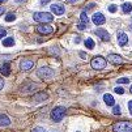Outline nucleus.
Returning <instances> with one entry per match:
<instances>
[{
    "instance_id": "17",
    "label": "nucleus",
    "mask_w": 132,
    "mask_h": 132,
    "mask_svg": "<svg viewBox=\"0 0 132 132\" xmlns=\"http://www.w3.org/2000/svg\"><path fill=\"white\" fill-rule=\"evenodd\" d=\"M103 101L109 106H114L115 105V100H114V97H112L111 94H105V96H103Z\"/></svg>"
},
{
    "instance_id": "26",
    "label": "nucleus",
    "mask_w": 132,
    "mask_h": 132,
    "mask_svg": "<svg viewBox=\"0 0 132 132\" xmlns=\"http://www.w3.org/2000/svg\"><path fill=\"white\" fill-rule=\"evenodd\" d=\"M115 93H118V94H124V89L120 88V86H118V88H115Z\"/></svg>"
},
{
    "instance_id": "10",
    "label": "nucleus",
    "mask_w": 132,
    "mask_h": 132,
    "mask_svg": "<svg viewBox=\"0 0 132 132\" xmlns=\"http://www.w3.org/2000/svg\"><path fill=\"white\" fill-rule=\"evenodd\" d=\"M117 37H118V42H119L120 46H126V45H127V42H128V37H127L126 33H123V31H118Z\"/></svg>"
},
{
    "instance_id": "24",
    "label": "nucleus",
    "mask_w": 132,
    "mask_h": 132,
    "mask_svg": "<svg viewBox=\"0 0 132 132\" xmlns=\"http://www.w3.org/2000/svg\"><path fill=\"white\" fill-rule=\"evenodd\" d=\"M117 9H118V7H117L115 4H111V5L109 7V12H110V13H115Z\"/></svg>"
},
{
    "instance_id": "32",
    "label": "nucleus",
    "mask_w": 132,
    "mask_h": 132,
    "mask_svg": "<svg viewBox=\"0 0 132 132\" xmlns=\"http://www.w3.org/2000/svg\"><path fill=\"white\" fill-rule=\"evenodd\" d=\"M48 2H50V0H41V4H42V5H46Z\"/></svg>"
},
{
    "instance_id": "6",
    "label": "nucleus",
    "mask_w": 132,
    "mask_h": 132,
    "mask_svg": "<svg viewBox=\"0 0 132 132\" xmlns=\"http://www.w3.org/2000/svg\"><path fill=\"white\" fill-rule=\"evenodd\" d=\"M37 31H38L39 34H42V35H47V34H51L54 31V29L48 24H41V25L37 26Z\"/></svg>"
},
{
    "instance_id": "39",
    "label": "nucleus",
    "mask_w": 132,
    "mask_h": 132,
    "mask_svg": "<svg viewBox=\"0 0 132 132\" xmlns=\"http://www.w3.org/2000/svg\"><path fill=\"white\" fill-rule=\"evenodd\" d=\"M77 132H79V131H77Z\"/></svg>"
},
{
    "instance_id": "9",
    "label": "nucleus",
    "mask_w": 132,
    "mask_h": 132,
    "mask_svg": "<svg viewBox=\"0 0 132 132\" xmlns=\"http://www.w3.org/2000/svg\"><path fill=\"white\" fill-rule=\"evenodd\" d=\"M51 11H52V13L56 14V16H62V14L64 13V7H63L62 4H52V5H51Z\"/></svg>"
},
{
    "instance_id": "36",
    "label": "nucleus",
    "mask_w": 132,
    "mask_h": 132,
    "mask_svg": "<svg viewBox=\"0 0 132 132\" xmlns=\"http://www.w3.org/2000/svg\"><path fill=\"white\" fill-rule=\"evenodd\" d=\"M7 2V0H0V3H5Z\"/></svg>"
},
{
    "instance_id": "15",
    "label": "nucleus",
    "mask_w": 132,
    "mask_h": 132,
    "mask_svg": "<svg viewBox=\"0 0 132 132\" xmlns=\"http://www.w3.org/2000/svg\"><path fill=\"white\" fill-rule=\"evenodd\" d=\"M9 124H11V119L4 114H0V127H8Z\"/></svg>"
},
{
    "instance_id": "21",
    "label": "nucleus",
    "mask_w": 132,
    "mask_h": 132,
    "mask_svg": "<svg viewBox=\"0 0 132 132\" xmlns=\"http://www.w3.org/2000/svg\"><path fill=\"white\" fill-rule=\"evenodd\" d=\"M80 18H81V21H82V24H88L89 22V18H88V16H86V12L84 11V12H81V14H80Z\"/></svg>"
},
{
    "instance_id": "2",
    "label": "nucleus",
    "mask_w": 132,
    "mask_h": 132,
    "mask_svg": "<svg viewBox=\"0 0 132 132\" xmlns=\"http://www.w3.org/2000/svg\"><path fill=\"white\" fill-rule=\"evenodd\" d=\"M65 107H63V106H58V107H55L52 111H51V114H50V117H51V119L54 120V122H60L64 117H65Z\"/></svg>"
},
{
    "instance_id": "35",
    "label": "nucleus",
    "mask_w": 132,
    "mask_h": 132,
    "mask_svg": "<svg viewBox=\"0 0 132 132\" xmlns=\"http://www.w3.org/2000/svg\"><path fill=\"white\" fill-rule=\"evenodd\" d=\"M67 2H68V3H75L76 0H67Z\"/></svg>"
},
{
    "instance_id": "31",
    "label": "nucleus",
    "mask_w": 132,
    "mask_h": 132,
    "mask_svg": "<svg viewBox=\"0 0 132 132\" xmlns=\"http://www.w3.org/2000/svg\"><path fill=\"white\" fill-rule=\"evenodd\" d=\"M128 110H129V112H131V115H132V101L128 103Z\"/></svg>"
},
{
    "instance_id": "4",
    "label": "nucleus",
    "mask_w": 132,
    "mask_h": 132,
    "mask_svg": "<svg viewBox=\"0 0 132 132\" xmlns=\"http://www.w3.org/2000/svg\"><path fill=\"white\" fill-rule=\"evenodd\" d=\"M114 132H132V124L128 122H119L112 127Z\"/></svg>"
},
{
    "instance_id": "12",
    "label": "nucleus",
    "mask_w": 132,
    "mask_h": 132,
    "mask_svg": "<svg viewBox=\"0 0 132 132\" xmlns=\"http://www.w3.org/2000/svg\"><path fill=\"white\" fill-rule=\"evenodd\" d=\"M37 89V84H34V82H25V85L21 88V92H28V93H31V92H34Z\"/></svg>"
},
{
    "instance_id": "37",
    "label": "nucleus",
    "mask_w": 132,
    "mask_h": 132,
    "mask_svg": "<svg viewBox=\"0 0 132 132\" xmlns=\"http://www.w3.org/2000/svg\"><path fill=\"white\" fill-rule=\"evenodd\" d=\"M129 92H131V94H132V85H131V88H129Z\"/></svg>"
},
{
    "instance_id": "8",
    "label": "nucleus",
    "mask_w": 132,
    "mask_h": 132,
    "mask_svg": "<svg viewBox=\"0 0 132 132\" xmlns=\"http://www.w3.org/2000/svg\"><path fill=\"white\" fill-rule=\"evenodd\" d=\"M94 33H96V35L100 37L102 41H105V42H109V41H110V34H109L106 30H103V29H97Z\"/></svg>"
},
{
    "instance_id": "1",
    "label": "nucleus",
    "mask_w": 132,
    "mask_h": 132,
    "mask_svg": "<svg viewBox=\"0 0 132 132\" xmlns=\"http://www.w3.org/2000/svg\"><path fill=\"white\" fill-rule=\"evenodd\" d=\"M34 21H38V22H51L54 21V16L48 12H37L33 14Z\"/></svg>"
},
{
    "instance_id": "7",
    "label": "nucleus",
    "mask_w": 132,
    "mask_h": 132,
    "mask_svg": "<svg viewBox=\"0 0 132 132\" xmlns=\"http://www.w3.org/2000/svg\"><path fill=\"white\" fill-rule=\"evenodd\" d=\"M92 21H93L94 24H96V25H102V24H105V22H106V18H105V16H103L102 13L97 12V13H94V14H93Z\"/></svg>"
},
{
    "instance_id": "38",
    "label": "nucleus",
    "mask_w": 132,
    "mask_h": 132,
    "mask_svg": "<svg viewBox=\"0 0 132 132\" xmlns=\"http://www.w3.org/2000/svg\"><path fill=\"white\" fill-rule=\"evenodd\" d=\"M18 2H24V0H18Z\"/></svg>"
},
{
    "instance_id": "16",
    "label": "nucleus",
    "mask_w": 132,
    "mask_h": 132,
    "mask_svg": "<svg viewBox=\"0 0 132 132\" xmlns=\"http://www.w3.org/2000/svg\"><path fill=\"white\" fill-rule=\"evenodd\" d=\"M47 98H48V94L46 92H41V93H38V94H35V96H34V101H37V102L45 101Z\"/></svg>"
},
{
    "instance_id": "3",
    "label": "nucleus",
    "mask_w": 132,
    "mask_h": 132,
    "mask_svg": "<svg viewBox=\"0 0 132 132\" xmlns=\"http://www.w3.org/2000/svg\"><path fill=\"white\" fill-rule=\"evenodd\" d=\"M37 76H38L39 79H42V80H48L54 76V71L48 67H41V68H38V71H37Z\"/></svg>"
},
{
    "instance_id": "20",
    "label": "nucleus",
    "mask_w": 132,
    "mask_h": 132,
    "mask_svg": "<svg viewBox=\"0 0 132 132\" xmlns=\"http://www.w3.org/2000/svg\"><path fill=\"white\" fill-rule=\"evenodd\" d=\"M84 43H85V47H86V48H90V50L94 48V46H96V43H94V41H93L92 38H88Z\"/></svg>"
},
{
    "instance_id": "27",
    "label": "nucleus",
    "mask_w": 132,
    "mask_h": 132,
    "mask_svg": "<svg viewBox=\"0 0 132 132\" xmlns=\"http://www.w3.org/2000/svg\"><path fill=\"white\" fill-rule=\"evenodd\" d=\"M31 132H46V131H45V128H42V127H35Z\"/></svg>"
},
{
    "instance_id": "5",
    "label": "nucleus",
    "mask_w": 132,
    "mask_h": 132,
    "mask_svg": "<svg viewBox=\"0 0 132 132\" xmlns=\"http://www.w3.org/2000/svg\"><path fill=\"white\" fill-rule=\"evenodd\" d=\"M106 67V59L102 56H96L92 59V68L93 69H103Z\"/></svg>"
},
{
    "instance_id": "22",
    "label": "nucleus",
    "mask_w": 132,
    "mask_h": 132,
    "mask_svg": "<svg viewBox=\"0 0 132 132\" xmlns=\"http://www.w3.org/2000/svg\"><path fill=\"white\" fill-rule=\"evenodd\" d=\"M14 20H16L14 13H7V16H5V21H7V22H12V21H14Z\"/></svg>"
},
{
    "instance_id": "23",
    "label": "nucleus",
    "mask_w": 132,
    "mask_h": 132,
    "mask_svg": "<svg viewBox=\"0 0 132 132\" xmlns=\"http://www.w3.org/2000/svg\"><path fill=\"white\" fill-rule=\"evenodd\" d=\"M112 112H114V115H120V107L118 105H114V107H112Z\"/></svg>"
},
{
    "instance_id": "14",
    "label": "nucleus",
    "mask_w": 132,
    "mask_h": 132,
    "mask_svg": "<svg viewBox=\"0 0 132 132\" xmlns=\"http://www.w3.org/2000/svg\"><path fill=\"white\" fill-rule=\"evenodd\" d=\"M0 73L4 76H9L11 75V64L9 63H4V65L0 67Z\"/></svg>"
},
{
    "instance_id": "13",
    "label": "nucleus",
    "mask_w": 132,
    "mask_h": 132,
    "mask_svg": "<svg viewBox=\"0 0 132 132\" xmlns=\"http://www.w3.org/2000/svg\"><path fill=\"white\" fill-rule=\"evenodd\" d=\"M33 65H34V63H33L31 60H28V59H24V60L20 63V67H21L22 71H29V69L33 68Z\"/></svg>"
},
{
    "instance_id": "11",
    "label": "nucleus",
    "mask_w": 132,
    "mask_h": 132,
    "mask_svg": "<svg viewBox=\"0 0 132 132\" xmlns=\"http://www.w3.org/2000/svg\"><path fill=\"white\" fill-rule=\"evenodd\" d=\"M107 59L111 62V63H114V64H122L123 63V59H122V56L117 55V54H110L107 56Z\"/></svg>"
},
{
    "instance_id": "18",
    "label": "nucleus",
    "mask_w": 132,
    "mask_h": 132,
    "mask_svg": "<svg viewBox=\"0 0 132 132\" xmlns=\"http://www.w3.org/2000/svg\"><path fill=\"white\" fill-rule=\"evenodd\" d=\"M3 46H5V47H12V46H14V39L13 38H5L4 41H3Z\"/></svg>"
},
{
    "instance_id": "25",
    "label": "nucleus",
    "mask_w": 132,
    "mask_h": 132,
    "mask_svg": "<svg viewBox=\"0 0 132 132\" xmlns=\"http://www.w3.org/2000/svg\"><path fill=\"white\" fill-rule=\"evenodd\" d=\"M128 82H129V80L127 77H123V79H119L118 80V84H128Z\"/></svg>"
},
{
    "instance_id": "28",
    "label": "nucleus",
    "mask_w": 132,
    "mask_h": 132,
    "mask_svg": "<svg viewBox=\"0 0 132 132\" xmlns=\"http://www.w3.org/2000/svg\"><path fill=\"white\" fill-rule=\"evenodd\" d=\"M5 35H7V31H5L3 28H0V38H4Z\"/></svg>"
},
{
    "instance_id": "34",
    "label": "nucleus",
    "mask_w": 132,
    "mask_h": 132,
    "mask_svg": "<svg viewBox=\"0 0 132 132\" xmlns=\"http://www.w3.org/2000/svg\"><path fill=\"white\" fill-rule=\"evenodd\" d=\"M80 55H81V58H82V59H85V58H86V55H85L84 52H80Z\"/></svg>"
},
{
    "instance_id": "19",
    "label": "nucleus",
    "mask_w": 132,
    "mask_h": 132,
    "mask_svg": "<svg viewBox=\"0 0 132 132\" xmlns=\"http://www.w3.org/2000/svg\"><path fill=\"white\" fill-rule=\"evenodd\" d=\"M122 11H123L124 13H129V12L132 11V4H131V3H124V4L122 5Z\"/></svg>"
},
{
    "instance_id": "29",
    "label": "nucleus",
    "mask_w": 132,
    "mask_h": 132,
    "mask_svg": "<svg viewBox=\"0 0 132 132\" xmlns=\"http://www.w3.org/2000/svg\"><path fill=\"white\" fill-rule=\"evenodd\" d=\"M85 28H86V25H85V24H82V22L77 25V29H79V30H84Z\"/></svg>"
},
{
    "instance_id": "30",
    "label": "nucleus",
    "mask_w": 132,
    "mask_h": 132,
    "mask_svg": "<svg viewBox=\"0 0 132 132\" xmlns=\"http://www.w3.org/2000/svg\"><path fill=\"white\" fill-rule=\"evenodd\" d=\"M3 86H4V80H3L2 77H0V90L3 89Z\"/></svg>"
},
{
    "instance_id": "33",
    "label": "nucleus",
    "mask_w": 132,
    "mask_h": 132,
    "mask_svg": "<svg viewBox=\"0 0 132 132\" xmlns=\"http://www.w3.org/2000/svg\"><path fill=\"white\" fill-rule=\"evenodd\" d=\"M4 11H5V9H4L3 7H0V16H2V14L4 13Z\"/></svg>"
}]
</instances>
